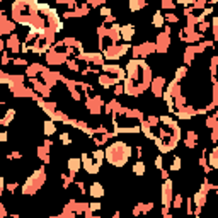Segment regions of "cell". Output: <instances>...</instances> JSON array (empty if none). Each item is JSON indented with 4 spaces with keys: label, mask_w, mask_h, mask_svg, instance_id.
I'll return each mask as SVG.
<instances>
[{
    "label": "cell",
    "mask_w": 218,
    "mask_h": 218,
    "mask_svg": "<svg viewBox=\"0 0 218 218\" xmlns=\"http://www.w3.org/2000/svg\"><path fill=\"white\" fill-rule=\"evenodd\" d=\"M130 155H131V150H130L128 145L125 143H112L111 147L107 148L106 152V157L107 160L112 164V165H125V162L130 159Z\"/></svg>",
    "instance_id": "obj_1"
},
{
    "label": "cell",
    "mask_w": 218,
    "mask_h": 218,
    "mask_svg": "<svg viewBox=\"0 0 218 218\" xmlns=\"http://www.w3.org/2000/svg\"><path fill=\"white\" fill-rule=\"evenodd\" d=\"M90 194L92 196H96V198H101V196L104 194V189H102V186L101 184H92V187H90Z\"/></svg>",
    "instance_id": "obj_2"
},
{
    "label": "cell",
    "mask_w": 218,
    "mask_h": 218,
    "mask_svg": "<svg viewBox=\"0 0 218 218\" xmlns=\"http://www.w3.org/2000/svg\"><path fill=\"white\" fill-rule=\"evenodd\" d=\"M133 172H135L136 176H143L145 174V165L141 162H136L135 165H133Z\"/></svg>",
    "instance_id": "obj_3"
},
{
    "label": "cell",
    "mask_w": 218,
    "mask_h": 218,
    "mask_svg": "<svg viewBox=\"0 0 218 218\" xmlns=\"http://www.w3.org/2000/svg\"><path fill=\"white\" fill-rule=\"evenodd\" d=\"M68 167H70L72 170H78V167H80V160H78V159H70V160H68Z\"/></svg>",
    "instance_id": "obj_4"
},
{
    "label": "cell",
    "mask_w": 218,
    "mask_h": 218,
    "mask_svg": "<svg viewBox=\"0 0 218 218\" xmlns=\"http://www.w3.org/2000/svg\"><path fill=\"white\" fill-rule=\"evenodd\" d=\"M45 133H46V135H53V133H54V125L51 121H46L45 123Z\"/></svg>",
    "instance_id": "obj_5"
},
{
    "label": "cell",
    "mask_w": 218,
    "mask_h": 218,
    "mask_svg": "<svg viewBox=\"0 0 218 218\" xmlns=\"http://www.w3.org/2000/svg\"><path fill=\"white\" fill-rule=\"evenodd\" d=\"M169 198H170V182H165V194H162V199L164 203H169Z\"/></svg>",
    "instance_id": "obj_6"
},
{
    "label": "cell",
    "mask_w": 218,
    "mask_h": 218,
    "mask_svg": "<svg viewBox=\"0 0 218 218\" xmlns=\"http://www.w3.org/2000/svg\"><path fill=\"white\" fill-rule=\"evenodd\" d=\"M205 199H206V196L203 194V192H198V194L194 196V203H196V205H199V206L205 203Z\"/></svg>",
    "instance_id": "obj_7"
},
{
    "label": "cell",
    "mask_w": 218,
    "mask_h": 218,
    "mask_svg": "<svg viewBox=\"0 0 218 218\" xmlns=\"http://www.w3.org/2000/svg\"><path fill=\"white\" fill-rule=\"evenodd\" d=\"M61 140H63L65 143H67V141H70V138H68V135H61Z\"/></svg>",
    "instance_id": "obj_8"
},
{
    "label": "cell",
    "mask_w": 218,
    "mask_h": 218,
    "mask_svg": "<svg viewBox=\"0 0 218 218\" xmlns=\"http://www.w3.org/2000/svg\"><path fill=\"white\" fill-rule=\"evenodd\" d=\"M0 189H2V179H0Z\"/></svg>",
    "instance_id": "obj_9"
}]
</instances>
